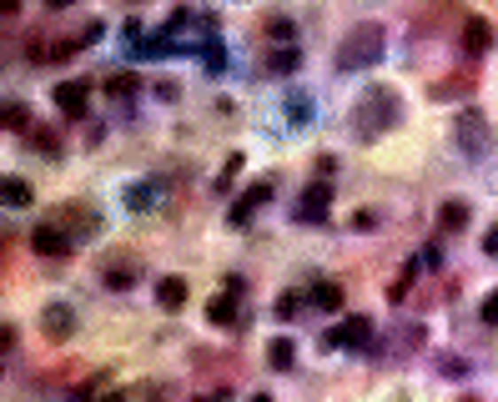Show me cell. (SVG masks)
<instances>
[{"mask_svg": "<svg viewBox=\"0 0 498 402\" xmlns=\"http://www.w3.org/2000/svg\"><path fill=\"white\" fill-rule=\"evenodd\" d=\"M398 121H403V101H398V91H388V86H368V91L358 96V106H353V131H358L362 141L388 136Z\"/></svg>", "mask_w": 498, "mask_h": 402, "instance_id": "6da1fadb", "label": "cell"}, {"mask_svg": "<svg viewBox=\"0 0 498 402\" xmlns=\"http://www.w3.org/2000/svg\"><path fill=\"white\" fill-rule=\"evenodd\" d=\"M383 61V26L377 20H362L353 31L343 35V46H338V71H368V66Z\"/></svg>", "mask_w": 498, "mask_h": 402, "instance_id": "7a4b0ae2", "label": "cell"}, {"mask_svg": "<svg viewBox=\"0 0 498 402\" xmlns=\"http://www.w3.org/2000/svg\"><path fill=\"white\" fill-rule=\"evenodd\" d=\"M453 136H458V151H463L468 161L488 156V146H494V131H488V121H483L479 111H458V121H453Z\"/></svg>", "mask_w": 498, "mask_h": 402, "instance_id": "3957f363", "label": "cell"}, {"mask_svg": "<svg viewBox=\"0 0 498 402\" xmlns=\"http://www.w3.org/2000/svg\"><path fill=\"white\" fill-rule=\"evenodd\" d=\"M332 347H347V352H368V347H373V322H368V317H347L343 327L323 332V352H332Z\"/></svg>", "mask_w": 498, "mask_h": 402, "instance_id": "277c9868", "label": "cell"}, {"mask_svg": "<svg viewBox=\"0 0 498 402\" xmlns=\"http://www.w3.org/2000/svg\"><path fill=\"white\" fill-rule=\"evenodd\" d=\"M327 212H332V186H327V182H312L307 191H302L297 221H307V227H317V221H327Z\"/></svg>", "mask_w": 498, "mask_h": 402, "instance_id": "5b68a950", "label": "cell"}, {"mask_svg": "<svg viewBox=\"0 0 498 402\" xmlns=\"http://www.w3.org/2000/svg\"><path fill=\"white\" fill-rule=\"evenodd\" d=\"M237 302H242V282H237V277H227V292L206 302V317H212V322H222V327H237V322H242V312H237Z\"/></svg>", "mask_w": 498, "mask_h": 402, "instance_id": "8992f818", "label": "cell"}, {"mask_svg": "<svg viewBox=\"0 0 498 402\" xmlns=\"http://www.w3.org/2000/svg\"><path fill=\"white\" fill-rule=\"evenodd\" d=\"M86 101H91L86 81H61V86H56V111H61V116H71V121H81V116H86Z\"/></svg>", "mask_w": 498, "mask_h": 402, "instance_id": "52a82bcc", "label": "cell"}, {"mask_svg": "<svg viewBox=\"0 0 498 402\" xmlns=\"http://www.w3.org/2000/svg\"><path fill=\"white\" fill-rule=\"evenodd\" d=\"M41 332H46L51 342H66L76 332V312L66 307V302H51V307L41 312Z\"/></svg>", "mask_w": 498, "mask_h": 402, "instance_id": "ba28073f", "label": "cell"}, {"mask_svg": "<svg viewBox=\"0 0 498 402\" xmlns=\"http://www.w3.org/2000/svg\"><path fill=\"white\" fill-rule=\"evenodd\" d=\"M51 221H56L71 242H81L86 232H96V227H101V217H96V212H86V206H66V212H56Z\"/></svg>", "mask_w": 498, "mask_h": 402, "instance_id": "9c48e42d", "label": "cell"}, {"mask_svg": "<svg viewBox=\"0 0 498 402\" xmlns=\"http://www.w3.org/2000/svg\"><path fill=\"white\" fill-rule=\"evenodd\" d=\"M31 247L41 251V257H66V251H71V236H66L56 221H41L31 232Z\"/></svg>", "mask_w": 498, "mask_h": 402, "instance_id": "30bf717a", "label": "cell"}, {"mask_svg": "<svg viewBox=\"0 0 498 402\" xmlns=\"http://www.w3.org/2000/svg\"><path fill=\"white\" fill-rule=\"evenodd\" d=\"M267 197H272V182H257L252 191H242V201L232 206V227H247V221H252V212H257V206H262Z\"/></svg>", "mask_w": 498, "mask_h": 402, "instance_id": "8fae6325", "label": "cell"}, {"mask_svg": "<svg viewBox=\"0 0 498 402\" xmlns=\"http://www.w3.org/2000/svg\"><path fill=\"white\" fill-rule=\"evenodd\" d=\"M494 46V26L483 16H468V26H463V50L468 56H483V50Z\"/></svg>", "mask_w": 498, "mask_h": 402, "instance_id": "7c38bea8", "label": "cell"}, {"mask_svg": "<svg viewBox=\"0 0 498 402\" xmlns=\"http://www.w3.org/2000/svg\"><path fill=\"white\" fill-rule=\"evenodd\" d=\"M267 362H272L277 372H287L297 362V342L292 337H272V342H267Z\"/></svg>", "mask_w": 498, "mask_h": 402, "instance_id": "4fadbf2b", "label": "cell"}, {"mask_svg": "<svg viewBox=\"0 0 498 402\" xmlns=\"http://www.w3.org/2000/svg\"><path fill=\"white\" fill-rule=\"evenodd\" d=\"M156 302H161L167 312H176L182 302H187V282H182V277H167L161 287H156Z\"/></svg>", "mask_w": 498, "mask_h": 402, "instance_id": "5bb4252c", "label": "cell"}, {"mask_svg": "<svg viewBox=\"0 0 498 402\" xmlns=\"http://www.w3.org/2000/svg\"><path fill=\"white\" fill-rule=\"evenodd\" d=\"M0 197H5V206H31V182H20V176H5Z\"/></svg>", "mask_w": 498, "mask_h": 402, "instance_id": "9a60e30c", "label": "cell"}, {"mask_svg": "<svg viewBox=\"0 0 498 402\" xmlns=\"http://www.w3.org/2000/svg\"><path fill=\"white\" fill-rule=\"evenodd\" d=\"M438 227H443V232H463L468 227V206L463 201H448V206L438 212Z\"/></svg>", "mask_w": 498, "mask_h": 402, "instance_id": "2e32d148", "label": "cell"}, {"mask_svg": "<svg viewBox=\"0 0 498 402\" xmlns=\"http://www.w3.org/2000/svg\"><path fill=\"white\" fill-rule=\"evenodd\" d=\"M152 201H156V182H136V186H126V206H131V212H146Z\"/></svg>", "mask_w": 498, "mask_h": 402, "instance_id": "e0dca14e", "label": "cell"}, {"mask_svg": "<svg viewBox=\"0 0 498 402\" xmlns=\"http://www.w3.org/2000/svg\"><path fill=\"white\" fill-rule=\"evenodd\" d=\"M297 61H302V56H297V46L272 50V61H267V71H272V76H287V71H297Z\"/></svg>", "mask_w": 498, "mask_h": 402, "instance_id": "ac0fdd59", "label": "cell"}, {"mask_svg": "<svg viewBox=\"0 0 498 402\" xmlns=\"http://www.w3.org/2000/svg\"><path fill=\"white\" fill-rule=\"evenodd\" d=\"M312 302H317V307H343V287H332V282H317V287H312Z\"/></svg>", "mask_w": 498, "mask_h": 402, "instance_id": "d6986e66", "label": "cell"}, {"mask_svg": "<svg viewBox=\"0 0 498 402\" xmlns=\"http://www.w3.org/2000/svg\"><path fill=\"white\" fill-rule=\"evenodd\" d=\"M423 342V327H403L398 337H393V352H403V347H418Z\"/></svg>", "mask_w": 498, "mask_h": 402, "instance_id": "ffe728a7", "label": "cell"}, {"mask_svg": "<svg viewBox=\"0 0 498 402\" xmlns=\"http://www.w3.org/2000/svg\"><path fill=\"white\" fill-rule=\"evenodd\" d=\"M106 287L126 292V287H131V267H106Z\"/></svg>", "mask_w": 498, "mask_h": 402, "instance_id": "44dd1931", "label": "cell"}, {"mask_svg": "<svg viewBox=\"0 0 498 402\" xmlns=\"http://www.w3.org/2000/svg\"><path fill=\"white\" fill-rule=\"evenodd\" d=\"M197 50H202V61L212 66V71H222V66H227V56H222V46H217V41H206V46H197Z\"/></svg>", "mask_w": 498, "mask_h": 402, "instance_id": "7402d4cb", "label": "cell"}, {"mask_svg": "<svg viewBox=\"0 0 498 402\" xmlns=\"http://www.w3.org/2000/svg\"><path fill=\"white\" fill-rule=\"evenodd\" d=\"M5 126H11V131H26V106H20V101L5 106Z\"/></svg>", "mask_w": 498, "mask_h": 402, "instance_id": "603a6c76", "label": "cell"}, {"mask_svg": "<svg viewBox=\"0 0 498 402\" xmlns=\"http://www.w3.org/2000/svg\"><path fill=\"white\" fill-rule=\"evenodd\" d=\"M131 91H136V81H131V76H111V96H116V101L131 96Z\"/></svg>", "mask_w": 498, "mask_h": 402, "instance_id": "cb8c5ba5", "label": "cell"}, {"mask_svg": "<svg viewBox=\"0 0 498 402\" xmlns=\"http://www.w3.org/2000/svg\"><path fill=\"white\" fill-rule=\"evenodd\" d=\"M267 31H272V35H287V41H292V20L272 16V20H267Z\"/></svg>", "mask_w": 498, "mask_h": 402, "instance_id": "d4e9b609", "label": "cell"}, {"mask_svg": "<svg viewBox=\"0 0 498 402\" xmlns=\"http://www.w3.org/2000/svg\"><path fill=\"white\" fill-rule=\"evenodd\" d=\"M292 312H297V297L282 292V297H277V317H292Z\"/></svg>", "mask_w": 498, "mask_h": 402, "instance_id": "484cf974", "label": "cell"}, {"mask_svg": "<svg viewBox=\"0 0 498 402\" xmlns=\"http://www.w3.org/2000/svg\"><path fill=\"white\" fill-rule=\"evenodd\" d=\"M483 322H498V292L488 297V302H483Z\"/></svg>", "mask_w": 498, "mask_h": 402, "instance_id": "4316f807", "label": "cell"}, {"mask_svg": "<svg viewBox=\"0 0 498 402\" xmlns=\"http://www.w3.org/2000/svg\"><path fill=\"white\" fill-rule=\"evenodd\" d=\"M197 402H227V392H202Z\"/></svg>", "mask_w": 498, "mask_h": 402, "instance_id": "83f0119b", "label": "cell"}, {"mask_svg": "<svg viewBox=\"0 0 498 402\" xmlns=\"http://www.w3.org/2000/svg\"><path fill=\"white\" fill-rule=\"evenodd\" d=\"M483 247H488V251H494V257H498V227H494V232H488V242H483Z\"/></svg>", "mask_w": 498, "mask_h": 402, "instance_id": "f1b7e54d", "label": "cell"}, {"mask_svg": "<svg viewBox=\"0 0 498 402\" xmlns=\"http://www.w3.org/2000/svg\"><path fill=\"white\" fill-rule=\"evenodd\" d=\"M16 5H20V0H0V11H5V16H16Z\"/></svg>", "mask_w": 498, "mask_h": 402, "instance_id": "f546056e", "label": "cell"}, {"mask_svg": "<svg viewBox=\"0 0 498 402\" xmlns=\"http://www.w3.org/2000/svg\"><path fill=\"white\" fill-rule=\"evenodd\" d=\"M51 11H66V5H76V0H46Z\"/></svg>", "mask_w": 498, "mask_h": 402, "instance_id": "4dcf8cb0", "label": "cell"}, {"mask_svg": "<svg viewBox=\"0 0 498 402\" xmlns=\"http://www.w3.org/2000/svg\"><path fill=\"white\" fill-rule=\"evenodd\" d=\"M252 402H272V398H267V392H257V398H252Z\"/></svg>", "mask_w": 498, "mask_h": 402, "instance_id": "1f68e13d", "label": "cell"}, {"mask_svg": "<svg viewBox=\"0 0 498 402\" xmlns=\"http://www.w3.org/2000/svg\"><path fill=\"white\" fill-rule=\"evenodd\" d=\"M106 402H126V398H106Z\"/></svg>", "mask_w": 498, "mask_h": 402, "instance_id": "d6a6232c", "label": "cell"}]
</instances>
